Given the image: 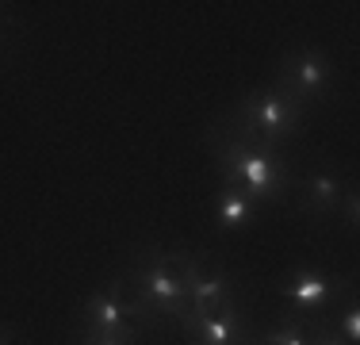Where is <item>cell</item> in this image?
Instances as JSON below:
<instances>
[{
  "mask_svg": "<svg viewBox=\"0 0 360 345\" xmlns=\"http://www.w3.org/2000/svg\"><path fill=\"white\" fill-rule=\"evenodd\" d=\"M211 150H215V165L222 172V184H234L242 192H250L261 207L288 200L291 188H295L291 161L284 158V150L264 146L261 138H253L230 115L211 127Z\"/></svg>",
  "mask_w": 360,
  "mask_h": 345,
  "instance_id": "cell-1",
  "label": "cell"
},
{
  "mask_svg": "<svg viewBox=\"0 0 360 345\" xmlns=\"http://www.w3.org/2000/svg\"><path fill=\"white\" fill-rule=\"evenodd\" d=\"M184 257H188V249H165V246H146L134 253L127 291L146 310L150 322L180 326V318H184V310H188Z\"/></svg>",
  "mask_w": 360,
  "mask_h": 345,
  "instance_id": "cell-2",
  "label": "cell"
},
{
  "mask_svg": "<svg viewBox=\"0 0 360 345\" xmlns=\"http://www.w3.org/2000/svg\"><path fill=\"white\" fill-rule=\"evenodd\" d=\"M303 115H307V108L295 96H288L276 81H264L257 89H250L238 100V108L230 111V119L238 127H245L253 138H261L272 150H280L284 142L295 138V131L303 127Z\"/></svg>",
  "mask_w": 360,
  "mask_h": 345,
  "instance_id": "cell-3",
  "label": "cell"
},
{
  "mask_svg": "<svg viewBox=\"0 0 360 345\" xmlns=\"http://www.w3.org/2000/svg\"><path fill=\"white\" fill-rule=\"evenodd\" d=\"M146 326H150V318L131 299V291L123 284H108V288H96L92 296H84L77 334H115V338L139 341Z\"/></svg>",
  "mask_w": 360,
  "mask_h": 345,
  "instance_id": "cell-4",
  "label": "cell"
},
{
  "mask_svg": "<svg viewBox=\"0 0 360 345\" xmlns=\"http://www.w3.org/2000/svg\"><path fill=\"white\" fill-rule=\"evenodd\" d=\"M341 291H349L345 280L319 269V265H295L284 276V296L291 303V315L311 318V322L314 318H333V310L341 303Z\"/></svg>",
  "mask_w": 360,
  "mask_h": 345,
  "instance_id": "cell-5",
  "label": "cell"
},
{
  "mask_svg": "<svg viewBox=\"0 0 360 345\" xmlns=\"http://www.w3.org/2000/svg\"><path fill=\"white\" fill-rule=\"evenodd\" d=\"M272 81H276L288 96H295L307 108V104H319L326 92H330L333 62L322 54V50H314V46H299V50H288V54L280 58Z\"/></svg>",
  "mask_w": 360,
  "mask_h": 345,
  "instance_id": "cell-6",
  "label": "cell"
},
{
  "mask_svg": "<svg viewBox=\"0 0 360 345\" xmlns=\"http://www.w3.org/2000/svg\"><path fill=\"white\" fill-rule=\"evenodd\" d=\"M184 284H188V310H184V318H180V330H184L192 318L215 315V310L238 303L234 280L222 269H207L195 253L184 257Z\"/></svg>",
  "mask_w": 360,
  "mask_h": 345,
  "instance_id": "cell-7",
  "label": "cell"
},
{
  "mask_svg": "<svg viewBox=\"0 0 360 345\" xmlns=\"http://www.w3.org/2000/svg\"><path fill=\"white\" fill-rule=\"evenodd\" d=\"M345 180H341V172L333 169H314L311 177L303 180L299 188H291V192H299V207H303L307 215H314V219H333L341 207V196H345Z\"/></svg>",
  "mask_w": 360,
  "mask_h": 345,
  "instance_id": "cell-8",
  "label": "cell"
},
{
  "mask_svg": "<svg viewBox=\"0 0 360 345\" xmlns=\"http://www.w3.org/2000/svg\"><path fill=\"white\" fill-rule=\"evenodd\" d=\"M192 345H242L250 338V330H245L242 315H238V303L215 310V315H203V318H192V322L184 326Z\"/></svg>",
  "mask_w": 360,
  "mask_h": 345,
  "instance_id": "cell-9",
  "label": "cell"
},
{
  "mask_svg": "<svg viewBox=\"0 0 360 345\" xmlns=\"http://www.w3.org/2000/svg\"><path fill=\"white\" fill-rule=\"evenodd\" d=\"M257 211H261V203H257L250 192H242V188H234V184H222L219 188V196H215V222L222 230L253 227Z\"/></svg>",
  "mask_w": 360,
  "mask_h": 345,
  "instance_id": "cell-10",
  "label": "cell"
},
{
  "mask_svg": "<svg viewBox=\"0 0 360 345\" xmlns=\"http://www.w3.org/2000/svg\"><path fill=\"white\" fill-rule=\"evenodd\" d=\"M314 341V322L299 315H284L276 326H269L264 334H257L253 345H311Z\"/></svg>",
  "mask_w": 360,
  "mask_h": 345,
  "instance_id": "cell-11",
  "label": "cell"
},
{
  "mask_svg": "<svg viewBox=\"0 0 360 345\" xmlns=\"http://www.w3.org/2000/svg\"><path fill=\"white\" fill-rule=\"evenodd\" d=\"M333 330L341 334L349 345H360V303H356V291H349L345 303H338V310H333Z\"/></svg>",
  "mask_w": 360,
  "mask_h": 345,
  "instance_id": "cell-12",
  "label": "cell"
},
{
  "mask_svg": "<svg viewBox=\"0 0 360 345\" xmlns=\"http://www.w3.org/2000/svg\"><path fill=\"white\" fill-rule=\"evenodd\" d=\"M338 219L345 222L349 230H356V222H360V192L353 184L345 188V196H341V207H338Z\"/></svg>",
  "mask_w": 360,
  "mask_h": 345,
  "instance_id": "cell-13",
  "label": "cell"
},
{
  "mask_svg": "<svg viewBox=\"0 0 360 345\" xmlns=\"http://www.w3.org/2000/svg\"><path fill=\"white\" fill-rule=\"evenodd\" d=\"M311 345H349L345 338H341L338 330H333L330 318H314V341Z\"/></svg>",
  "mask_w": 360,
  "mask_h": 345,
  "instance_id": "cell-14",
  "label": "cell"
},
{
  "mask_svg": "<svg viewBox=\"0 0 360 345\" xmlns=\"http://www.w3.org/2000/svg\"><path fill=\"white\" fill-rule=\"evenodd\" d=\"M77 345H134V341L115 338V334H77Z\"/></svg>",
  "mask_w": 360,
  "mask_h": 345,
  "instance_id": "cell-15",
  "label": "cell"
},
{
  "mask_svg": "<svg viewBox=\"0 0 360 345\" xmlns=\"http://www.w3.org/2000/svg\"><path fill=\"white\" fill-rule=\"evenodd\" d=\"M8 39H12V20H8V12H0V50L8 46Z\"/></svg>",
  "mask_w": 360,
  "mask_h": 345,
  "instance_id": "cell-16",
  "label": "cell"
},
{
  "mask_svg": "<svg viewBox=\"0 0 360 345\" xmlns=\"http://www.w3.org/2000/svg\"><path fill=\"white\" fill-rule=\"evenodd\" d=\"M0 345H20V341H15V334L8 330V326H0Z\"/></svg>",
  "mask_w": 360,
  "mask_h": 345,
  "instance_id": "cell-17",
  "label": "cell"
},
{
  "mask_svg": "<svg viewBox=\"0 0 360 345\" xmlns=\"http://www.w3.org/2000/svg\"><path fill=\"white\" fill-rule=\"evenodd\" d=\"M242 345H253V338H245V341H242Z\"/></svg>",
  "mask_w": 360,
  "mask_h": 345,
  "instance_id": "cell-18",
  "label": "cell"
}]
</instances>
